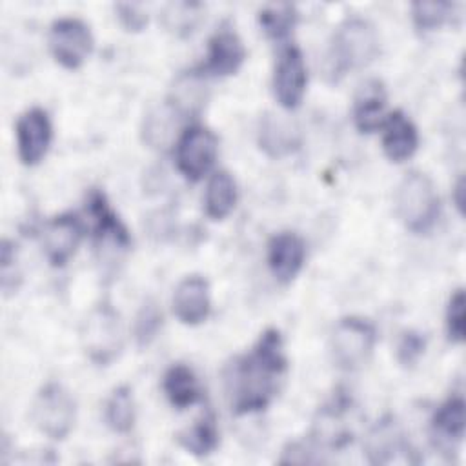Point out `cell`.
I'll use <instances>...</instances> for the list:
<instances>
[{
	"label": "cell",
	"instance_id": "6da1fadb",
	"mask_svg": "<svg viewBox=\"0 0 466 466\" xmlns=\"http://www.w3.org/2000/svg\"><path fill=\"white\" fill-rule=\"evenodd\" d=\"M282 337L277 329H266L249 353L237 357L224 371L226 391L237 415L264 410L286 371Z\"/></svg>",
	"mask_w": 466,
	"mask_h": 466
},
{
	"label": "cell",
	"instance_id": "7a4b0ae2",
	"mask_svg": "<svg viewBox=\"0 0 466 466\" xmlns=\"http://www.w3.org/2000/svg\"><path fill=\"white\" fill-rule=\"evenodd\" d=\"M379 53V35L375 27L359 16L346 18L333 33L328 51V75L339 80L351 69L370 64Z\"/></svg>",
	"mask_w": 466,
	"mask_h": 466
},
{
	"label": "cell",
	"instance_id": "3957f363",
	"mask_svg": "<svg viewBox=\"0 0 466 466\" xmlns=\"http://www.w3.org/2000/svg\"><path fill=\"white\" fill-rule=\"evenodd\" d=\"M395 211L410 231H428L439 215V197L435 193L433 182L424 173H408L397 186Z\"/></svg>",
	"mask_w": 466,
	"mask_h": 466
},
{
	"label": "cell",
	"instance_id": "277c9868",
	"mask_svg": "<svg viewBox=\"0 0 466 466\" xmlns=\"http://www.w3.org/2000/svg\"><path fill=\"white\" fill-rule=\"evenodd\" d=\"M375 346V328L359 317L340 319L331 333L329 350L337 368L355 371L371 357Z\"/></svg>",
	"mask_w": 466,
	"mask_h": 466
},
{
	"label": "cell",
	"instance_id": "5b68a950",
	"mask_svg": "<svg viewBox=\"0 0 466 466\" xmlns=\"http://www.w3.org/2000/svg\"><path fill=\"white\" fill-rule=\"evenodd\" d=\"M76 406L66 388L56 382L46 384L33 402V424L49 439L62 441L73 430Z\"/></svg>",
	"mask_w": 466,
	"mask_h": 466
},
{
	"label": "cell",
	"instance_id": "8992f818",
	"mask_svg": "<svg viewBox=\"0 0 466 466\" xmlns=\"http://www.w3.org/2000/svg\"><path fill=\"white\" fill-rule=\"evenodd\" d=\"M49 49L58 64L67 69H76L93 51L91 31L78 18H58L49 29Z\"/></svg>",
	"mask_w": 466,
	"mask_h": 466
},
{
	"label": "cell",
	"instance_id": "52a82bcc",
	"mask_svg": "<svg viewBox=\"0 0 466 466\" xmlns=\"http://www.w3.org/2000/svg\"><path fill=\"white\" fill-rule=\"evenodd\" d=\"M217 137L200 126L184 131L177 144V167L187 180H200L217 158Z\"/></svg>",
	"mask_w": 466,
	"mask_h": 466
},
{
	"label": "cell",
	"instance_id": "ba28073f",
	"mask_svg": "<svg viewBox=\"0 0 466 466\" xmlns=\"http://www.w3.org/2000/svg\"><path fill=\"white\" fill-rule=\"evenodd\" d=\"M84 346L96 364L111 362L120 351V326L116 313L107 306H98L86 322Z\"/></svg>",
	"mask_w": 466,
	"mask_h": 466
},
{
	"label": "cell",
	"instance_id": "9c48e42d",
	"mask_svg": "<svg viewBox=\"0 0 466 466\" xmlns=\"http://www.w3.org/2000/svg\"><path fill=\"white\" fill-rule=\"evenodd\" d=\"M308 84V71L304 56L297 46L286 47L275 66L273 91L279 104L286 109H295L304 96Z\"/></svg>",
	"mask_w": 466,
	"mask_h": 466
},
{
	"label": "cell",
	"instance_id": "30bf717a",
	"mask_svg": "<svg viewBox=\"0 0 466 466\" xmlns=\"http://www.w3.org/2000/svg\"><path fill=\"white\" fill-rule=\"evenodd\" d=\"M53 129L49 116L40 107L27 109L16 120V149L18 158L25 166L38 164L51 144Z\"/></svg>",
	"mask_w": 466,
	"mask_h": 466
},
{
	"label": "cell",
	"instance_id": "8fae6325",
	"mask_svg": "<svg viewBox=\"0 0 466 466\" xmlns=\"http://www.w3.org/2000/svg\"><path fill=\"white\" fill-rule=\"evenodd\" d=\"M82 238V226L75 215H58L49 220L42 233V244L47 260L53 266H64L76 251Z\"/></svg>",
	"mask_w": 466,
	"mask_h": 466
},
{
	"label": "cell",
	"instance_id": "7c38bea8",
	"mask_svg": "<svg viewBox=\"0 0 466 466\" xmlns=\"http://www.w3.org/2000/svg\"><path fill=\"white\" fill-rule=\"evenodd\" d=\"M246 58V47L240 36L229 29L220 27L211 38L208 47V56L202 66V73L215 76H226L238 71Z\"/></svg>",
	"mask_w": 466,
	"mask_h": 466
},
{
	"label": "cell",
	"instance_id": "4fadbf2b",
	"mask_svg": "<svg viewBox=\"0 0 466 466\" xmlns=\"http://www.w3.org/2000/svg\"><path fill=\"white\" fill-rule=\"evenodd\" d=\"M258 146L268 157L282 158L299 149L300 129L284 115L264 113L258 126Z\"/></svg>",
	"mask_w": 466,
	"mask_h": 466
},
{
	"label": "cell",
	"instance_id": "5bb4252c",
	"mask_svg": "<svg viewBox=\"0 0 466 466\" xmlns=\"http://www.w3.org/2000/svg\"><path fill=\"white\" fill-rule=\"evenodd\" d=\"M306 257V248L297 233L282 231L271 237L268 244V264L273 277L288 284L300 271Z\"/></svg>",
	"mask_w": 466,
	"mask_h": 466
},
{
	"label": "cell",
	"instance_id": "9a60e30c",
	"mask_svg": "<svg viewBox=\"0 0 466 466\" xmlns=\"http://www.w3.org/2000/svg\"><path fill=\"white\" fill-rule=\"evenodd\" d=\"M173 311L182 324H200L209 313V286L200 275L186 277L173 295Z\"/></svg>",
	"mask_w": 466,
	"mask_h": 466
},
{
	"label": "cell",
	"instance_id": "2e32d148",
	"mask_svg": "<svg viewBox=\"0 0 466 466\" xmlns=\"http://www.w3.org/2000/svg\"><path fill=\"white\" fill-rule=\"evenodd\" d=\"M368 457L373 464H390V462H410V446L404 439L402 430L395 420L379 422L368 437Z\"/></svg>",
	"mask_w": 466,
	"mask_h": 466
},
{
	"label": "cell",
	"instance_id": "e0dca14e",
	"mask_svg": "<svg viewBox=\"0 0 466 466\" xmlns=\"http://www.w3.org/2000/svg\"><path fill=\"white\" fill-rule=\"evenodd\" d=\"M350 402L337 397L331 404L324 406L313 422V442L328 448H342L351 441V428L346 422Z\"/></svg>",
	"mask_w": 466,
	"mask_h": 466
},
{
	"label": "cell",
	"instance_id": "ac0fdd59",
	"mask_svg": "<svg viewBox=\"0 0 466 466\" xmlns=\"http://www.w3.org/2000/svg\"><path fill=\"white\" fill-rule=\"evenodd\" d=\"M382 129V147L390 160L404 162L417 151V127L402 111H393L388 115Z\"/></svg>",
	"mask_w": 466,
	"mask_h": 466
},
{
	"label": "cell",
	"instance_id": "d6986e66",
	"mask_svg": "<svg viewBox=\"0 0 466 466\" xmlns=\"http://www.w3.org/2000/svg\"><path fill=\"white\" fill-rule=\"evenodd\" d=\"M384 107H386V91L380 80H366L355 96L353 120L360 133H373L384 124Z\"/></svg>",
	"mask_w": 466,
	"mask_h": 466
},
{
	"label": "cell",
	"instance_id": "ffe728a7",
	"mask_svg": "<svg viewBox=\"0 0 466 466\" xmlns=\"http://www.w3.org/2000/svg\"><path fill=\"white\" fill-rule=\"evenodd\" d=\"M464 426H466V406L461 395L450 397L446 402H442L431 419L433 435L439 439L441 444L446 442L448 446L462 441Z\"/></svg>",
	"mask_w": 466,
	"mask_h": 466
},
{
	"label": "cell",
	"instance_id": "44dd1931",
	"mask_svg": "<svg viewBox=\"0 0 466 466\" xmlns=\"http://www.w3.org/2000/svg\"><path fill=\"white\" fill-rule=\"evenodd\" d=\"M162 388L169 402L178 410H184L198 402L202 393L198 379L195 377L193 370L187 368L186 364H173L164 375Z\"/></svg>",
	"mask_w": 466,
	"mask_h": 466
},
{
	"label": "cell",
	"instance_id": "7402d4cb",
	"mask_svg": "<svg viewBox=\"0 0 466 466\" xmlns=\"http://www.w3.org/2000/svg\"><path fill=\"white\" fill-rule=\"evenodd\" d=\"M89 211L95 218V233L100 240H109L116 244L118 248H127L131 238L126 229V226L120 222V218L111 211L104 193L91 191L89 193Z\"/></svg>",
	"mask_w": 466,
	"mask_h": 466
},
{
	"label": "cell",
	"instance_id": "603a6c76",
	"mask_svg": "<svg viewBox=\"0 0 466 466\" xmlns=\"http://www.w3.org/2000/svg\"><path fill=\"white\" fill-rule=\"evenodd\" d=\"M237 202V186L228 171H217L206 187L204 206L208 217L213 220H222L231 213Z\"/></svg>",
	"mask_w": 466,
	"mask_h": 466
},
{
	"label": "cell",
	"instance_id": "cb8c5ba5",
	"mask_svg": "<svg viewBox=\"0 0 466 466\" xmlns=\"http://www.w3.org/2000/svg\"><path fill=\"white\" fill-rule=\"evenodd\" d=\"M180 113L167 102L164 106H158L155 109H151L146 118H144V126H142V137L144 142L149 147L155 149H164L167 147V144L173 138L175 127H177V116Z\"/></svg>",
	"mask_w": 466,
	"mask_h": 466
},
{
	"label": "cell",
	"instance_id": "d4e9b609",
	"mask_svg": "<svg viewBox=\"0 0 466 466\" xmlns=\"http://www.w3.org/2000/svg\"><path fill=\"white\" fill-rule=\"evenodd\" d=\"M178 442L184 450H187L193 455L202 457L211 453L218 444V430L215 417L211 413H206L191 428L178 433Z\"/></svg>",
	"mask_w": 466,
	"mask_h": 466
},
{
	"label": "cell",
	"instance_id": "484cf974",
	"mask_svg": "<svg viewBox=\"0 0 466 466\" xmlns=\"http://www.w3.org/2000/svg\"><path fill=\"white\" fill-rule=\"evenodd\" d=\"M107 426L116 433H127L135 424V402L127 386H118L106 404Z\"/></svg>",
	"mask_w": 466,
	"mask_h": 466
},
{
	"label": "cell",
	"instance_id": "4316f807",
	"mask_svg": "<svg viewBox=\"0 0 466 466\" xmlns=\"http://www.w3.org/2000/svg\"><path fill=\"white\" fill-rule=\"evenodd\" d=\"M204 87H202V76L197 71H191L178 78L175 91H173V102H169L180 115L184 113H197L204 106Z\"/></svg>",
	"mask_w": 466,
	"mask_h": 466
},
{
	"label": "cell",
	"instance_id": "83f0119b",
	"mask_svg": "<svg viewBox=\"0 0 466 466\" xmlns=\"http://www.w3.org/2000/svg\"><path fill=\"white\" fill-rule=\"evenodd\" d=\"M258 22L271 38H284L297 24V11L291 4H271L260 9Z\"/></svg>",
	"mask_w": 466,
	"mask_h": 466
},
{
	"label": "cell",
	"instance_id": "f1b7e54d",
	"mask_svg": "<svg viewBox=\"0 0 466 466\" xmlns=\"http://www.w3.org/2000/svg\"><path fill=\"white\" fill-rule=\"evenodd\" d=\"M453 4L450 2H413L411 18L419 29L430 31L453 16Z\"/></svg>",
	"mask_w": 466,
	"mask_h": 466
},
{
	"label": "cell",
	"instance_id": "f546056e",
	"mask_svg": "<svg viewBox=\"0 0 466 466\" xmlns=\"http://www.w3.org/2000/svg\"><path fill=\"white\" fill-rule=\"evenodd\" d=\"M162 326V313L158 309V306L153 300H146L137 317H135V324H133V335L135 340L140 348L147 346L153 342V339L157 337L158 329Z\"/></svg>",
	"mask_w": 466,
	"mask_h": 466
},
{
	"label": "cell",
	"instance_id": "4dcf8cb0",
	"mask_svg": "<svg viewBox=\"0 0 466 466\" xmlns=\"http://www.w3.org/2000/svg\"><path fill=\"white\" fill-rule=\"evenodd\" d=\"M446 329H448V337L451 342L459 344L464 340V333H466V299H464V291L457 289L448 304V311H446Z\"/></svg>",
	"mask_w": 466,
	"mask_h": 466
},
{
	"label": "cell",
	"instance_id": "1f68e13d",
	"mask_svg": "<svg viewBox=\"0 0 466 466\" xmlns=\"http://www.w3.org/2000/svg\"><path fill=\"white\" fill-rule=\"evenodd\" d=\"M424 339L415 331H406L399 342L397 357L404 366H411L417 362V359L424 353Z\"/></svg>",
	"mask_w": 466,
	"mask_h": 466
},
{
	"label": "cell",
	"instance_id": "d6a6232c",
	"mask_svg": "<svg viewBox=\"0 0 466 466\" xmlns=\"http://www.w3.org/2000/svg\"><path fill=\"white\" fill-rule=\"evenodd\" d=\"M116 13L129 31H140L147 22V15L137 4H116Z\"/></svg>",
	"mask_w": 466,
	"mask_h": 466
},
{
	"label": "cell",
	"instance_id": "836d02e7",
	"mask_svg": "<svg viewBox=\"0 0 466 466\" xmlns=\"http://www.w3.org/2000/svg\"><path fill=\"white\" fill-rule=\"evenodd\" d=\"M453 200H455V206L459 209V213L464 211V178L461 177L455 184V189H453Z\"/></svg>",
	"mask_w": 466,
	"mask_h": 466
}]
</instances>
